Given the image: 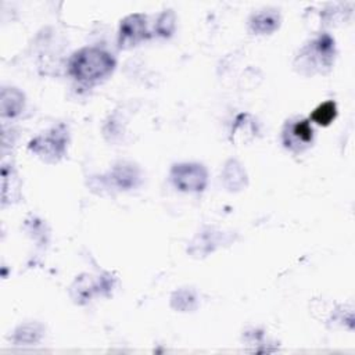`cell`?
<instances>
[{
    "instance_id": "1",
    "label": "cell",
    "mask_w": 355,
    "mask_h": 355,
    "mask_svg": "<svg viewBox=\"0 0 355 355\" xmlns=\"http://www.w3.org/2000/svg\"><path fill=\"white\" fill-rule=\"evenodd\" d=\"M115 65V58L104 49L83 47L71 55L68 72L78 83L93 86L107 79L114 72Z\"/></svg>"
},
{
    "instance_id": "2",
    "label": "cell",
    "mask_w": 355,
    "mask_h": 355,
    "mask_svg": "<svg viewBox=\"0 0 355 355\" xmlns=\"http://www.w3.org/2000/svg\"><path fill=\"white\" fill-rule=\"evenodd\" d=\"M336 58L334 39L329 33L306 42L294 58V69L305 76L327 73Z\"/></svg>"
},
{
    "instance_id": "3",
    "label": "cell",
    "mask_w": 355,
    "mask_h": 355,
    "mask_svg": "<svg viewBox=\"0 0 355 355\" xmlns=\"http://www.w3.org/2000/svg\"><path fill=\"white\" fill-rule=\"evenodd\" d=\"M69 143L68 128L64 123H58L32 139L28 144V150L37 155L44 162H58L67 153Z\"/></svg>"
},
{
    "instance_id": "4",
    "label": "cell",
    "mask_w": 355,
    "mask_h": 355,
    "mask_svg": "<svg viewBox=\"0 0 355 355\" xmlns=\"http://www.w3.org/2000/svg\"><path fill=\"white\" fill-rule=\"evenodd\" d=\"M172 184L184 193H201L208 183V172L202 164L198 162H179L173 164L169 171Z\"/></svg>"
},
{
    "instance_id": "5",
    "label": "cell",
    "mask_w": 355,
    "mask_h": 355,
    "mask_svg": "<svg viewBox=\"0 0 355 355\" xmlns=\"http://www.w3.org/2000/svg\"><path fill=\"white\" fill-rule=\"evenodd\" d=\"M282 143L284 148L294 154H300L309 148L313 143V129L306 118L290 119L282 130Z\"/></svg>"
},
{
    "instance_id": "6",
    "label": "cell",
    "mask_w": 355,
    "mask_h": 355,
    "mask_svg": "<svg viewBox=\"0 0 355 355\" xmlns=\"http://www.w3.org/2000/svg\"><path fill=\"white\" fill-rule=\"evenodd\" d=\"M111 287H112V279L108 275L96 279L92 275L83 273V275H79L71 284L69 295L75 304L85 305L93 298L94 294L110 293Z\"/></svg>"
},
{
    "instance_id": "7",
    "label": "cell",
    "mask_w": 355,
    "mask_h": 355,
    "mask_svg": "<svg viewBox=\"0 0 355 355\" xmlns=\"http://www.w3.org/2000/svg\"><path fill=\"white\" fill-rule=\"evenodd\" d=\"M151 36L147 25V17L144 14H130L125 17L118 29V46L119 49H130L140 42L147 40Z\"/></svg>"
},
{
    "instance_id": "8",
    "label": "cell",
    "mask_w": 355,
    "mask_h": 355,
    "mask_svg": "<svg viewBox=\"0 0 355 355\" xmlns=\"http://www.w3.org/2000/svg\"><path fill=\"white\" fill-rule=\"evenodd\" d=\"M223 237L225 233L214 227H205L201 232H198L189 243L187 252L196 258L207 257L209 252L215 251L223 243Z\"/></svg>"
},
{
    "instance_id": "9",
    "label": "cell",
    "mask_w": 355,
    "mask_h": 355,
    "mask_svg": "<svg viewBox=\"0 0 355 355\" xmlns=\"http://www.w3.org/2000/svg\"><path fill=\"white\" fill-rule=\"evenodd\" d=\"M259 133V125L257 119L248 114L241 112L234 118L230 129V141L236 146H243L252 141Z\"/></svg>"
},
{
    "instance_id": "10",
    "label": "cell",
    "mask_w": 355,
    "mask_h": 355,
    "mask_svg": "<svg viewBox=\"0 0 355 355\" xmlns=\"http://www.w3.org/2000/svg\"><path fill=\"white\" fill-rule=\"evenodd\" d=\"M220 182L223 187L230 193H237L247 187L248 176L240 161L230 158L225 162L220 172Z\"/></svg>"
},
{
    "instance_id": "11",
    "label": "cell",
    "mask_w": 355,
    "mask_h": 355,
    "mask_svg": "<svg viewBox=\"0 0 355 355\" xmlns=\"http://www.w3.org/2000/svg\"><path fill=\"white\" fill-rule=\"evenodd\" d=\"M140 169L133 162L121 161L110 171V180L121 190H130L140 183Z\"/></svg>"
},
{
    "instance_id": "12",
    "label": "cell",
    "mask_w": 355,
    "mask_h": 355,
    "mask_svg": "<svg viewBox=\"0 0 355 355\" xmlns=\"http://www.w3.org/2000/svg\"><path fill=\"white\" fill-rule=\"evenodd\" d=\"M280 14L273 8L254 12L248 19L250 31L255 35H270L280 26Z\"/></svg>"
},
{
    "instance_id": "13",
    "label": "cell",
    "mask_w": 355,
    "mask_h": 355,
    "mask_svg": "<svg viewBox=\"0 0 355 355\" xmlns=\"http://www.w3.org/2000/svg\"><path fill=\"white\" fill-rule=\"evenodd\" d=\"M25 105V96L24 93L11 86L1 87L0 93V107H1V116L3 118H15L18 116Z\"/></svg>"
},
{
    "instance_id": "14",
    "label": "cell",
    "mask_w": 355,
    "mask_h": 355,
    "mask_svg": "<svg viewBox=\"0 0 355 355\" xmlns=\"http://www.w3.org/2000/svg\"><path fill=\"white\" fill-rule=\"evenodd\" d=\"M44 326L39 322H28L19 324L12 334V343L15 345H35L44 336Z\"/></svg>"
},
{
    "instance_id": "15",
    "label": "cell",
    "mask_w": 355,
    "mask_h": 355,
    "mask_svg": "<svg viewBox=\"0 0 355 355\" xmlns=\"http://www.w3.org/2000/svg\"><path fill=\"white\" fill-rule=\"evenodd\" d=\"M1 178H3V205L18 201L19 198V187L21 182L18 179L17 172L11 165L3 164L1 166Z\"/></svg>"
},
{
    "instance_id": "16",
    "label": "cell",
    "mask_w": 355,
    "mask_h": 355,
    "mask_svg": "<svg viewBox=\"0 0 355 355\" xmlns=\"http://www.w3.org/2000/svg\"><path fill=\"white\" fill-rule=\"evenodd\" d=\"M171 306L178 312H193L198 306L196 290L190 287L175 290L171 295Z\"/></svg>"
},
{
    "instance_id": "17",
    "label": "cell",
    "mask_w": 355,
    "mask_h": 355,
    "mask_svg": "<svg viewBox=\"0 0 355 355\" xmlns=\"http://www.w3.org/2000/svg\"><path fill=\"white\" fill-rule=\"evenodd\" d=\"M337 118V104L333 100H327L319 104L311 114L309 121L319 126H329Z\"/></svg>"
},
{
    "instance_id": "18",
    "label": "cell",
    "mask_w": 355,
    "mask_h": 355,
    "mask_svg": "<svg viewBox=\"0 0 355 355\" xmlns=\"http://www.w3.org/2000/svg\"><path fill=\"white\" fill-rule=\"evenodd\" d=\"M176 28V17L172 10L162 11L155 24H154V33L161 37H169Z\"/></svg>"
}]
</instances>
